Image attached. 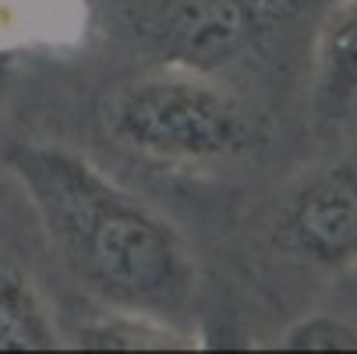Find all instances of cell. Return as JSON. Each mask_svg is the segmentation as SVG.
Segmentation results:
<instances>
[{"instance_id": "cell-10", "label": "cell", "mask_w": 357, "mask_h": 354, "mask_svg": "<svg viewBox=\"0 0 357 354\" xmlns=\"http://www.w3.org/2000/svg\"><path fill=\"white\" fill-rule=\"evenodd\" d=\"M8 71H11V54H8V50H0V85H4Z\"/></svg>"}, {"instance_id": "cell-4", "label": "cell", "mask_w": 357, "mask_h": 354, "mask_svg": "<svg viewBox=\"0 0 357 354\" xmlns=\"http://www.w3.org/2000/svg\"><path fill=\"white\" fill-rule=\"evenodd\" d=\"M276 244L312 266L357 259V153L304 184L276 220Z\"/></svg>"}, {"instance_id": "cell-8", "label": "cell", "mask_w": 357, "mask_h": 354, "mask_svg": "<svg viewBox=\"0 0 357 354\" xmlns=\"http://www.w3.org/2000/svg\"><path fill=\"white\" fill-rule=\"evenodd\" d=\"M280 347L287 351H357V330L333 316L304 319L283 333Z\"/></svg>"}, {"instance_id": "cell-9", "label": "cell", "mask_w": 357, "mask_h": 354, "mask_svg": "<svg viewBox=\"0 0 357 354\" xmlns=\"http://www.w3.org/2000/svg\"><path fill=\"white\" fill-rule=\"evenodd\" d=\"M174 333L152 326L149 319H117L82 333V347H170Z\"/></svg>"}, {"instance_id": "cell-5", "label": "cell", "mask_w": 357, "mask_h": 354, "mask_svg": "<svg viewBox=\"0 0 357 354\" xmlns=\"http://www.w3.org/2000/svg\"><path fill=\"white\" fill-rule=\"evenodd\" d=\"M319 89L333 107H357V0H343L322 32Z\"/></svg>"}, {"instance_id": "cell-7", "label": "cell", "mask_w": 357, "mask_h": 354, "mask_svg": "<svg viewBox=\"0 0 357 354\" xmlns=\"http://www.w3.org/2000/svg\"><path fill=\"white\" fill-rule=\"evenodd\" d=\"M75 0H0V50L15 54L22 43L75 36Z\"/></svg>"}, {"instance_id": "cell-2", "label": "cell", "mask_w": 357, "mask_h": 354, "mask_svg": "<svg viewBox=\"0 0 357 354\" xmlns=\"http://www.w3.org/2000/svg\"><path fill=\"white\" fill-rule=\"evenodd\" d=\"M107 117L121 145L152 160L209 163L251 145L248 110L213 78L177 64L121 89Z\"/></svg>"}, {"instance_id": "cell-3", "label": "cell", "mask_w": 357, "mask_h": 354, "mask_svg": "<svg viewBox=\"0 0 357 354\" xmlns=\"http://www.w3.org/2000/svg\"><path fill=\"white\" fill-rule=\"evenodd\" d=\"M283 0H138L135 32L167 64L209 75L259 43Z\"/></svg>"}, {"instance_id": "cell-6", "label": "cell", "mask_w": 357, "mask_h": 354, "mask_svg": "<svg viewBox=\"0 0 357 354\" xmlns=\"http://www.w3.org/2000/svg\"><path fill=\"white\" fill-rule=\"evenodd\" d=\"M57 344V330L29 280L0 270V351H50Z\"/></svg>"}, {"instance_id": "cell-1", "label": "cell", "mask_w": 357, "mask_h": 354, "mask_svg": "<svg viewBox=\"0 0 357 354\" xmlns=\"http://www.w3.org/2000/svg\"><path fill=\"white\" fill-rule=\"evenodd\" d=\"M71 273L135 316L170 312L191 290L181 237L89 160L36 142L4 156Z\"/></svg>"}]
</instances>
